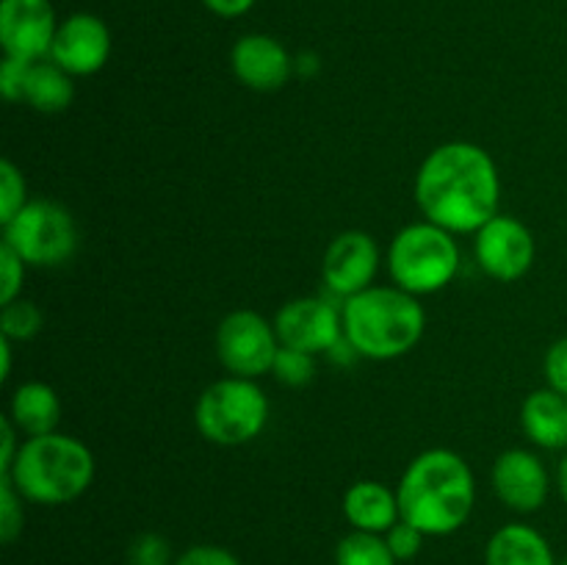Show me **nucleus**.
Returning a JSON list of instances; mask_svg holds the SVG:
<instances>
[{
    "label": "nucleus",
    "mask_w": 567,
    "mask_h": 565,
    "mask_svg": "<svg viewBox=\"0 0 567 565\" xmlns=\"http://www.w3.org/2000/svg\"><path fill=\"white\" fill-rule=\"evenodd\" d=\"M280 347L275 321L258 310H233L216 327V355L233 377L258 380L269 374Z\"/></svg>",
    "instance_id": "6e6552de"
},
{
    "label": "nucleus",
    "mask_w": 567,
    "mask_h": 565,
    "mask_svg": "<svg viewBox=\"0 0 567 565\" xmlns=\"http://www.w3.org/2000/svg\"><path fill=\"white\" fill-rule=\"evenodd\" d=\"M59 20L50 0H3L0 3V44L3 55L42 61L53 48Z\"/></svg>",
    "instance_id": "9b49d317"
},
{
    "label": "nucleus",
    "mask_w": 567,
    "mask_h": 565,
    "mask_svg": "<svg viewBox=\"0 0 567 565\" xmlns=\"http://www.w3.org/2000/svg\"><path fill=\"white\" fill-rule=\"evenodd\" d=\"M399 513L426 537L454 535L468 524L476 504V480L463 454L426 449L410 460L396 487Z\"/></svg>",
    "instance_id": "f03ea898"
},
{
    "label": "nucleus",
    "mask_w": 567,
    "mask_h": 565,
    "mask_svg": "<svg viewBox=\"0 0 567 565\" xmlns=\"http://www.w3.org/2000/svg\"><path fill=\"white\" fill-rule=\"evenodd\" d=\"M476 264L493 280L515 282L532 269L537 255L535 236L520 219L509 214H496L485 227L474 233Z\"/></svg>",
    "instance_id": "1a4fd4ad"
},
{
    "label": "nucleus",
    "mask_w": 567,
    "mask_h": 565,
    "mask_svg": "<svg viewBox=\"0 0 567 565\" xmlns=\"http://www.w3.org/2000/svg\"><path fill=\"white\" fill-rule=\"evenodd\" d=\"M175 565H244L230 548L216 546V543H197L177 554Z\"/></svg>",
    "instance_id": "c756f323"
},
{
    "label": "nucleus",
    "mask_w": 567,
    "mask_h": 565,
    "mask_svg": "<svg viewBox=\"0 0 567 565\" xmlns=\"http://www.w3.org/2000/svg\"><path fill=\"white\" fill-rule=\"evenodd\" d=\"M230 66L238 83L255 92H277L291 81L293 55L269 33H247L230 50Z\"/></svg>",
    "instance_id": "2eb2a0df"
},
{
    "label": "nucleus",
    "mask_w": 567,
    "mask_h": 565,
    "mask_svg": "<svg viewBox=\"0 0 567 565\" xmlns=\"http://www.w3.org/2000/svg\"><path fill=\"white\" fill-rule=\"evenodd\" d=\"M380 269V247L363 230H343L327 247L321 260V280L336 297L349 299L374 286Z\"/></svg>",
    "instance_id": "f8f14e48"
},
{
    "label": "nucleus",
    "mask_w": 567,
    "mask_h": 565,
    "mask_svg": "<svg viewBox=\"0 0 567 565\" xmlns=\"http://www.w3.org/2000/svg\"><path fill=\"white\" fill-rule=\"evenodd\" d=\"M111 55V31L100 17L78 11L59 22L50 61L70 72L72 78H86L103 70Z\"/></svg>",
    "instance_id": "ddd939ff"
},
{
    "label": "nucleus",
    "mask_w": 567,
    "mask_h": 565,
    "mask_svg": "<svg viewBox=\"0 0 567 565\" xmlns=\"http://www.w3.org/2000/svg\"><path fill=\"white\" fill-rule=\"evenodd\" d=\"M205 9L214 11L216 17H225V20H233V17L247 14L255 6V0H203Z\"/></svg>",
    "instance_id": "473e14b6"
},
{
    "label": "nucleus",
    "mask_w": 567,
    "mask_h": 565,
    "mask_svg": "<svg viewBox=\"0 0 567 565\" xmlns=\"http://www.w3.org/2000/svg\"><path fill=\"white\" fill-rule=\"evenodd\" d=\"M343 338L360 358L393 360L421 341L426 314L419 297L399 286H371L343 299Z\"/></svg>",
    "instance_id": "7ed1b4c3"
},
{
    "label": "nucleus",
    "mask_w": 567,
    "mask_h": 565,
    "mask_svg": "<svg viewBox=\"0 0 567 565\" xmlns=\"http://www.w3.org/2000/svg\"><path fill=\"white\" fill-rule=\"evenodd\" d=\"M485 565H557L551 543L529 524H504L487 541Z\"/></svg>",
    "instance_id": "a211bd4d"
},
{
    "label": "nucleus",
    "mask_w": 567,
    "mask_h": 565,
    "mask_svg": "<svg viewBox=\"0 0 567 565\" xmlns=\"http://www.w3.org/2000/svg\"><path fill=\"white\" fill-rule=\"evenodd\" d=\"M424 532L419 530V526L408 524L404 518H399L396 524L391 526V530L385 532V541L388 546H391L393 557L399 559V563H408V559L419 557L421 546H424Z\"/></svg>",
    "instance_id": "cd10ccee"
},
{
    "label": "nucleus",
    "mask_w": 567,
    "mask_h": 565,
    "mask_svg": "<svg viewBox=\"0 0 567 565\" xmlns=\"http://www.w3.org/2000/svg\"><path fill=\"white\" fill-rule=\"evenodd\" d=\"M343 515L352 530L385 535L402 513H399V496L388 485L374 480H360L343 493Z\"/></svg>",
    "instance_id": "dca6fc26"
},
{
    "label": "nucleus",
    "mask_w": 567,
    "mask_h": 565,
    "mask_svg": "<svg viewBox=\"0 0 567 565\" xmlns=\"http://www.w3.org/2000/svg\"><path fill=\"white\" fill-rule=\"evenodd\" d=\"M293 70H297L299 75H316V72H319V55L316 53L293 55Z\"/></svg>",
    "instance_id": "72a5a7b5"
},
{
    "label": "nucleus",
    "mask_w": 567,
    "mask_h": 565,
    "mask_svg": "<svg viewBox=\"0 0 567 565\" xmlns=\"http://www.w3.org/2000/svg\"><path fill=\"white\" fill-rule=\"evenodd\" d=\"M271 374H275L282 386L299 388L305 386V382L313 380L316 360L313 355L308 352H299V349H291V347H280V352H277L275 358V366H271Z\"/></svg>",
    "instance_id": "5701e85b"
},
{
    "label": "nucleus",
    "mask_w": 567,
    "mask_h": 565,
    "mask_svg": "<svg viewBox=\"0 0 567 565\" xmlns=\"http://www.w3.org/2000/svg\"><path fill=\"white\" fill-rule=\"evenodd\" d=\"M275 330L282 347L321 355L343 338V316L330 299L297 297L277 310Z\"/></svg>",
    "instance_id": "9d476101"
},
{
    "label": "nucleus",
    "mask_w": 567,
    "mask_h": 565,
    "mask_svg": "<svg viewBox=\"0 0 567 565\" xmlns=\"http://www.w3.org/2000/svg\"><path fill=\"white\" fill-rule=\"evenodd\" d=\"M269 421V399L247 377H221L197 399L194 424L216 446H241L255 441Z\"/></svg>",
    "instance_id": "423d86ee"
},
{
    "label": "nucleus",
    "mask_w": 567,
    "mask_h": 565,
    "mask_svg": "<svg viewBox=\"0 0 567 565\" xmlns=\"http://www.w3.org/2000/svg\"><path fill=\"white\" fill-rule=\"evenodd\" d=\"M520 427L535 446L567 449V397L548 386L532 391L520 404Z\"/></svg>",
    "instance_id": "f3484780"
},
{
    "label": "nucleus",
    "mask_w": 567,
    "mask_h": 565,
    "mask_svg": "<svg viewBox=\"0 0 567 565\" xmlns=\"http://www.w3.org/2000/svg\"><path fill=\"white\" fill-rule=\"evenodd\" d=\"M14 482L25 502L59 507L75 502L94 480V454L78 438L64 432L25 438L9 471H0Z\"/></svg>",
    "instance_id": "20e7f679"
},
{
    "label": "nucleus",
    "mask_w": 567,
    "mask_h": 565,
    "mask_svg": "<svg viewBox=\"0 0 567 565\" xmlns=\"http://www.w3.org/2000/svg\"><path fill=\"white\" fill-rule=\"evenodd\" d=\"M28 203V186L22 172L11 161L0 164V222H9Z\"/></svg>",
    "instance_id": "a878e982"
},
{
    "label": "nucleus",
    "mask_w": 567,
    "mask_h": 565,
    "mask_svg": "<svg viewBox=\"0 0 567 565\" xmlns=\"http://www.w3.org/2000/svg\"><path fill=\"white\" fill-rule=\"evenodd\" d=\"M20 491L14 487V482L6 474H0V541L14 543L22 535V526H25V513H22Z\"/></svg>",
    "instance_id": "b1692460"
},
{
    "label": "nucleus",
    "mask_w": 567,
    "mask_h": 565,
    "mask_svg": "<svg viewBox=\"0 0 567 565\" xmlns=\"http://www.w3.org/2000/svg\"><path fill=\"white\" fill-rule=\"evenodd\" d=\"M0 435H3L0 438V441H3V449H0V471H9L22 446V441H17V435H22V432L17 430L14 421H11L9 415H3V419H0Z\"/></svg>",
    "instance_id": "2f4dec72"
},
{
    "label": "nucleus",
    "mask_w": 567,
    "mask_h": 565,
    "mask_svg": "<svg viewBox=\"0 0 567 565\" xmlns=\"http://www.w3.org/2000/svg\"><path fill=\"white\" fill-rule=\"evenodd\" d=\"M557 487H559V496L565 499L567 504V449L563 454V460H559V469H557Z\"/></svg>",
    "instance_id": "c9c22d12"
},
{
    "label": "nucleus",
    "mask_w": 567,
    "mask_h": 565,
    "mask_svg": "<svg viewBox=\"0 0 567 565\" xmlns=\"http://www.w3.org/2000/svg\"><path fill=\"white\" fill-rule=\"evenodd\" d=\"M11 343L14 341H9V338L0 336V382L9 380V374H11Z\"/></svg>",
    "instance_id": "f704fd0d"
},
{
    "label": "nucleus",
    "mask_w": 567,
    "mask_h": 565,
    "mask_svg": "<svg viewBox=\"0 0 567 565\" xmlns=\"http://www.w3.org/2000/svg\"><path fill=\"white\" fill-rule=\"evenodd\" d=\"M22 280H25V260L11 247H0V305L22 297Z\"/></svg>",
    "instance_id": "bb28decb"
},
{
    "label": "nucleus",
    "mask_w": 567,
    "mask_h": 565,
    "mask_svg": "<svg viewBox=\"0 0 567 565\" xmlns=\"http://www.w3.org/2000/svg\"><path fill=\"white\" fill-rule=\"evenodd\" d=\"M388 271L413 297L437 294L460 271L457 238L430 219L402 227L388 247Z\"/></svg>",
    "instance_id": "39448f33"
},
{
    "label": "nucleus",
    "mask_w": 567,
    "mask_h": 565,
    "mask_svg": "<svg viewBox=\"0 0 567 565\" xmlns=\"http://www.w3.org/2000/svg\"><path fill=\"white\" fill-rule=\"evenodd\" d=\"M6 415L14 421V427L22 435H50V432H59L61 399L48 382H22V386H17L14 393H11L9 413Z\"/></svg>",
    "instance_id": "6ab92c4d"
},
{
    "label": "nucleus",
    "mask_w": 567,
    "mask_h": 565,
    "mask_svg": "<svg viewBox=\"0 0 567 565\" xmlns=\"http://www.w3.org/2000/svg\"><path fill=\"white\" fill-rule=\"evenodd\" d=\"M557 565H567V557L565 559H559V563Z\"/></svg>",
    "instance_id": "e433bc0d"
},
{
    "label": "nucleus",
    "mask_w": 567,
    "mask_h": 565,
    "mask_svg": "<svg viewBox=\"0 0 567 565\" xmlns=\"http://www.w3.org/2000/svg\"><path fill=\"white\" fill-rule=\"evenodd\" d=\"M72 97H75V83H72L70 72L61 70L50 59L33 61L22 103H28L39 114H61L70 109Z\"/></svg>",
    "instance_id": "aec40b11"
},
{
    "label": "nucleus",
    "mask_w": 567,
    "mask_h": 565,
    "mask_svg": "<svg viewBox=\"0 0 567 565\" xmlns=\"http://www.w3.org/2000/svg\"><path fill=\"white\" fill-rule=\"evenodd\" d=\"M548 487L546 465L529 449H507L493 463V491L515 513H537L546 504Z\"/></svg>",
    "instance_id": "4468645a"
},
{
    "label": "nucleus",
    "mask_w": 567,
    "mask_h": 565,
    "mask_svg": "<svg viewBox=\"0 0 567 565\" xmlns=\"http://www.w3.org/2000/svg\"><path fill=\"white\" fill-rule=\"evenodd\" d=\"M78 225L70 210L53 199H28L3 225V244L14 249L25 266L53 269L78 253Z\"/></svg>",
    "instance_id": "0eeeda50"
},
{
    "label": "nucleus",
    "mask_w": 567,
    "mask_h": 565,
    "mask_svg": "<svg viewBox=\"0 0 567 565\" xmlns=\"http://www.w3.org/2000/svg\"><path fill=\"white\" fill-rule=\"evenodd\" d=\"M543 374H546L548 388L567 397V336L548 347L546 360H543Z\"/></svg>",
    "instance_id": "7c9ffc66"
},
{
    "label": "nucleus",
    "mask_w": 567,
    "mask_h": 565,
    "mask_svg": "<svg viewBox=\"0 0 567 565\" xmlns=\"http://www.w3.org/2000/svg\"><path fill=\"white\" fill-rule=\"evenodd\" d=\"M31 64L33 61L11 59V55H3V61H0V94H3L9 103H20V100L25 97V83Z\"/></svg>",
    "instance_id": "c85d7f7f"
},
{
    "label": "nucleus",
    "mask_w": 567,
    "mask_h": 565,
    "mask_svg": "<svg viewBox=\"0 0 567 565\" xmlns=\"http://www.w3.org/2000/svg\"><path fill=\"white\" fill-rule=\"evenodd\" d=\"M172 543L158 532H142L127 548V565H175Z\"/></svg>",
    "instance_id": "393cba45"
},
{
    "label": "nucleus",
    "mask_w": 567,
    "mask_h": 565,
    "mask_svg": "<svg viewBox=\"0 0 567 565\" xmlns=\"http://www.w3.org/2000/svg\"><path fill=\"white\" fill-rule=\"evenodd\" d=\"M502 177L487 150L471 142H449L432 150L415 175L421 214L449 233H476L498 214Z\"/></svg>",
    "instance_id": "f257e3e1"
},
{
    "label": "nucleus",
    "mask_w": 567,
    "mask_h": 565,
    "mask_svg": "<svg viewBox=\"0 0 567 565\" xmlns=\"http://www.w3.org/2000/svg\"><path fill=\"white\" fill-rule=\"evenodd\" d=\"M336 565H399L385 535L352 530L336 548Z\"/></svg>",
    "instance_id": "412c9836"
},
{
    "label": "nucleus",
    "mask_w": 567,
    "mask_h": 565,
    "mask_svg": "<svg viewBox=\"0 0 567 565\" xmlns=\"http://www.w3.org/2000/svg\"><path fill=\"white\" fill-rule=\"evenodd\" d=\"M44 325V314L39 310L37 302L31 299H11L0 310V336L9 341H28V338L39 336Z\"/></svg>",
    "instance_id": "4be33fe9"
}]
</instances>
